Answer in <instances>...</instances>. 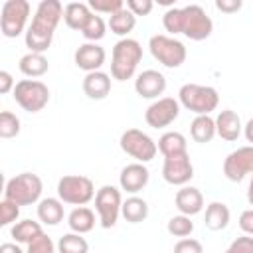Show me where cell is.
I'll return each mask as SVG.
<instances>
[{
	"label": "cell",
	"mask_w": 253,
	"mask_h": 253,
	"mask_svg": "<svg viewBox=\"0 0 253 253\" xmlns=\"http://www.w3.org/2000/svg\"><path fill=\"white\" fill-rule=\"evenodd\" d=\"M162 24L168 34H184L194 42L208 40L213 32L211 18L198 4H190L184 8H168L162 16Z\"/></svg>",
	"instance_id": "1"
},
{
	"label": "cell",
	"mask_w": 253,
	"mask_h": 253,
	"mask_svg": "<svg viewBox=\"0 0 253 253\" xmlns=\"http://www.w3.org/2000/svg\"><path fill=\"white\" fill-rule=\"evenodd\" d=\"M65 6L59 0H42L34 12L32 24L26 30V47L34 53H43L53 40V32L63 18Z\"/></svg>",
	"instance_id": "2"
},
{
	"label": "cell",
	"mask_w": 253,
	"mask_h": 253,
	"mask_svg": "<svg viewBox=\"0 0 253 253\" xmlns=\"http://www.w3.org/2000/svg\"><path fill=\"white\" fill-rule=\"evenodd\" d=\"M142 59V45L132 38H123L113 47L111 57V75L117 81H126L134 75Z\"/></svg>",
	"instance_id": "3"
},
{
	"label": "cell",
	"mask_w": 253,
	"mask_h": 253,
	"mask_svg": "<svg viewBox=\"0 0 253 253\" xmlns=\"http://www.w3.org/2000/svg\"><path fill=\"white\" fill-rule=\"evenodd\" d=\"M178 103L198 115H210L219 105V95L210 85H198V83H184L178 91Z\"/></svg>",
	"instance_id": "4"
},
{
	"label": "cell",
	"mask_w": 253,
	"mask_h": 253,
	"mask_svg": "<svg viewBox=\"0 0 253 253\" xmlns=\"http://www.w3.org/2000/svg\"><path fill=\"white\" fill-rule=\"evenodd\" d=\"M42 190H43V184L38 174L22 172L6 182L4 198L18 206H32V204L40 202Z\"/></svg>",
	"instance_id": "5"
},
{
	"label": "cell",
	"mask_w": 253,
	"mask_h": 253,
	"mask_svg": "<svg viewBox=\"0 0 253 253\" xmlns=\"http://www.w3.org/2000/svg\"><path fill=\"white\" fill-rule=\"evenodd\" d=\"M148 49L152 53V57L162 63L164 67H170V69H176L180 67L184 61H186V45L172 38V36H166V34H156L148 40Z\"/></svg>",
	"instance_id": "6"
},
{
	"label": "cell",
	"mask_w": 253,
	"mask_h": 253,
	"mask_svg": "<svg viewBox=\"0 0 253 253\" xmlns=\"http://www.w3.org/2000/svg\"><path fill=\"white\" fill-rule=\"evenodd\" d=\"M57 198L63 204L85 206L95 198L93 180L81 174H67L57 182Z\"/></svg>",
	"instance_id": "7"
},
{
	"label": "cell",
	"mask_w": 253,
	"mask_h": 253,
	"mask_svg": "<svg viewBox=\"0 0 253 253\" xmlns=\"http://www.w3.org/2000/svg\"><path fill=\"white\" fill-rule=\"evenodd\" d=\"M14 101L28 113H40L49 103V89L40 79H22L14 87Z\"/></svg>",
	"instance_id": "8"
},
{
	"label": "cell",
	"mask_w": 253,
	"mask_h": 253,
	"mask_svg": "<svg viewBox=\"0 0 253 253\" xmlns=\"http://www.w3.org/2000/svg\"><path fill=\"white\" fill-rule=\"evenodd\" d=\"M123 152H126L128 156H132L136 162H150L156 152H158V144L140 128H126L121 134L119 140Z\"/></svg>",
	"instance_id": "9"
},
{
	"label": "cell",
	"mask_w": 253,
	"mask_h": 253,
	"mask_svg": "<svg viewBox=\"0 0 253 253\" xmlns=\"http://www.w3.org/2000/svg\"><path fill=\"white\" fill-rule=\"evenodd\" d=\"M30 16L28 0H6L0 10V30L6 38H18L26 30Z\"/></svg>",
	"instance_id": "10"
},
{
	"label": "cell",
	"mask_w": 253,
	"mask_h": 253,
	"mask_svg": "<svg viewBox=\"0 0 253 253\" xmlns=\"http://www.w3.org/2000/svg\"><path fill=\"white\" fill-rule=\"evenodd\" d=\"M121 208H123V196L121 190L115 186H101L95 194V210L101 221V227L109 229L117 223L119 215H121Z\"/></svg>",
	"instance_id": "11"
},
{
	"label": "cell",
	"mask_w": 253,
	"mask_h": 253,
	"mask_svg": "<svg viewBox=\"0 0 253 253\" xmlns=\"http://www.w3.org/2000/svg\"><path fill=\"white\" fill-rule=\"evenodd\" d=\"M180 115V103L174 97H162L148 105L144 111V121L152 128H164L172 125Z\"/></svg>",
	"instance_id": "12"
},
{
	"label": "cell",
	"mask_w": 253,
	"mask_h": 253,
	"mask_svg": "<svg viewBox=\"0 0 253 253\" xmlns=\"http://www.w3.org/2000/svg\"><path fill=\"white\" fill-rule=\"evenodd\" d=\"M223 174L231 182H241L247 174H253V146H241L227 154L223 160Z\"/></svg>",
	"instance_id": "13"
},
{
	"label": "cell",
	"mask_w": 253,
	"mask_h": 253,
	"mask_svg": "<svg viewBox=\"0 0 253 253\" xmlns=\"http://www.w3.org/2000/svg\"><path fill=\"white\" fill-rule=\"evenodd\" d=\"M162 178L172 186H186L194 178V166L190 160V154H176L166 156L162 164Z\"/></svg>",
	"instance_id": "14"
},
{
	"label": "cell",
	"mask_w": 253,
	"mask_h": 253,
	"mask_svg": "<svg viewBox=\"0 0 253 253\" xmlns=\"http://www.w3.org/2000/svg\"><path fill=\"white\" fill-rule=\"evenodd\" d=\"M134 91L142 99H158L166 91V77L156 69H146L134 79Z\"/></svg>",
	"instance_id": "15"
},
{
	"label": "cell",
	"mask_w": 253,
	"mask_h": 253,
	"mask_svg": "<svg viewBox=\"0 0 253 253\" xmlns=\"http://www.w3.org/2000/svg\"><path fill=\"white\" fill-rule=\"evenodd\" d=\"M105 57H107L105 49H103L99 43H91V42L79 45V47L75 49V55H73L75 65H77L79 69L87 71V73L101 71V67H103V63H105Z\"/></svg>",
	"instance_id": "16"
},
{
	"label": "cell",
	"mask_w": 253,
	"mask_h": 253,
	"mask_svg": "<svg viewBox=\"0 0 253 253\" xmlns=\"http://www.w3.org/2000/svg\"><path fill=\"white\" fill-rule=\"evenodd\" d=\"M150 180V172L148 168L142 164V162H132V164H126L123 170H121V176H119V184H121V190L128 192V194H136L140 192Z\"/></svg>",
	"instance_id": "17"
},
{
	"label": "cell",
	"mask_w": 253,
	"mask_h": 253,
	"mask_svg": "<svg viewBox=\"0 0 253 253\" xmlns=\"http://www.w3.org/2000/svg\"><path fill=\"white\" fill-rule=\"evenodd\" d=\"M174 204H176V208H178L180 213L192 217V215H196V213H200L204 210V196H202V192L198 188L184 186V188H180L176 192Z\"/></svg>",
	"instance_id": "18"
},
{
	"label": "cell",
	"mask_w": 253,
	"mask_h": 253,
	"mask_svg": "<svg viewBox=\"0 0 253 253\" xmlns=\"http://www.w3.org/2000/svg\"><path fill=\"white\" fill-rule=\"evenodd\" d=\"M215 132L227 140V142H233L239 138V134L243 132V125H241V119L235 111L231 109H223L219 111V115L215 117Z\"/></svg>",
	"instance_id": "19"
},
{
	"label": "cell",
	"mask_w": 253,
	"mask_h": 253,
	"mask_svg": "<svg viewBox=\"0 0 253 253\" xmlns=\"http://www.w3.org/2000/svg\"><path fill=\"white\" fill-rule=\"evenodd\" d=\"M83 93L89 99L101 101L111 93V75L105 71H93L83 77Z\"/></svg>",
	"instance_id": "20"
},
{
	"label": "cell",
	"mask_w": 253,
	"mask_h": 253,
	"mask_svg": "<svg viewBox=\"0 0 253 253\" xmlns=\"http://www.w3.org/2000/svg\"><path fill=\"white\" fill-rule=\"evenodd\" d=\"M93 16V10L89 8V4L85 2H69L65 4L63 10V22L67 24V28L71 30H83L85 24L89 22V18Z\"/></svg>",
	"instance_id": "21"
},
{
	"label": "cell",
	"mask_w": 253,
	"mask_h": 253,
	"mask_svg": "<svg viewBox=\"0 0 253 253\" xmlns=\"http://www.w3.org/2000/svg\"><path fill=\"white\" fill-rule=\"evenodd\" d=\"M67 225H69V229L73 233H79V235L89 233L95 227V213H93V210L87 208V206L73 208L69 211V215H67Z\"/></svg>",
	"instance_id": "22"
},
{
	"label": "cell",
	"mask_w": 253,
	"mask_h": 253,
	"mask_svg": "<svg viewBox=\"0 0 253 253\" xmlns=\"http://www.w3.org/2000/svg\"><path fill=\"white\" fill-rule=\"evenodd\" d=\"M18 67H20V71H22L26 77L36 79V77H42V75L47 73V69H49V61H47V57H45L43 53L28 51L26 55L20 57Z\"/></svg>",
	"instance_id": "23"
},
{
	"label": "cell",
	"mask_w": 253,
	"mask_h": 253,
	"mask_svg": "<svg viewBox=\"0 0 253 253\" xmlns=\"http://www.w3.org/2000/svg\"><path fill=\"white\" fill-rule=\"evenodd\" d=\"M38 217L45 225H57L63 219V202L59 198H43L38 202Z\"/></svg>",
	"instance_id": "24"
},
{
	"label": "cell",
	"mask_w": 253,
	"mask_h": 253,
	"mask_svg": "<svg viewBox=\"0 0 253 253\" xmlns=\"http://www.w3.org/2000/svg\"><path fill=\"white\" fill-rule=\"evenodd\" d=\"M229 208L223 204V202H211L208 208H206V227L211 229V231H221L229 225Z\"/></svg>",
	"instance_id": "25"
},
{
	"label": "cell",
	"mask_w": 253,
	"mask_h": 253,
	"mask_svg": "<svg viewBox=\"0 0 253 253\" xmlns=\"http://www.w3.org/2000/svg\"><path fill=\"white\" fill-rule=\"evenodd\" d=\"M215 134H217L215 132V119H211L210 115H198V117H194V121L190 125V136L196 142L206 144Z\"/></svg>",
	"instance_id": "26"
},
{
	"label": "cell",
	"mask_w": 253,
	"mask_h": 253,
	"mask_svg": "<svg viewBox=\"0 0 253 253\" xmlns=\"http://www.w3.org/2000/svg\"><path fill=\"white\" fill-rule=\"evenodd\" d=\"M158 150L162 152V156H176V154H184L188 152V142L186 136L182 132L176 130H168L158 138Z\"/></svg>",
	"instance_id": "27"
},
{
	"label": "cell",
	"mask_w": 253,
	"mask_h": 253,
	"mask_svg": "<svg viewBox=\"0 0 253 253\" xmlns=\"http://www.w3.org/2000/svg\"><path fill=\"white\" fill-rule=\"evenodd\" d=\"M43 233L40 221H34V219H22V221H16L10 229V235L16 239V243H26L30 245L34 239H38L40 235Z\"/></svg>",
	"instance_id": "28"
},
{
	"label": "cell",
	"mask_w": 253,
	"mask_h": 253,
	"mask_svg": "<svg viewBox=\"0 0 253 253\" xmlns=\"http://www.w3.org/2000/svg\"><path fill=\"white\" fill-rule=\"evenodd\" d=\"M121 215L128 223H140V221H144L148 217V204L138 196H130V198H126L123 202Z\"/></svg>",
	"instance_id": "29"
},
{
	"label": "cell",
	"mask_w": 253,
	"mask_h": 253,
	"mask_svg": "<svg viewBox=\"0 0 253 253\" xmlns=\"http://www.w3.org/2000/svg\"><path fill=\"white\" fill-rule=\"evenodd\" d=\"M134 26H136V16H134L126 6H125L123 10H119L117 14L109 16V28H111V32L117 34V36L126 38V36L134 30Z\"/></svg>",
	"instance_id": "30"
},
{
	"label": "cell",
	"mask_w": 253,
	"mask_h": 253,
	"mask_svg": "<svg viewBox=\"0 0 253 253\" xmlns=\"http://www.w3.org/2000/svg\"><path fill=\"white\" fill-rule=\"evenodd\" d=\"M57 251L59 253H89V243L79 233L71 231V233H65L63 237H59Z\"/></svg>",
	"instance_id": "31"
},
{
	"label": "cell",
	"mask_w": 253,
	"mask_h": 253,
	"mask_svg": "<svg viewBox=\"0 0 253 253\" xmlns=\"http://www.w3.org/2000/svg\"><path fill=\"white\" fill-rule=\"evenodd\" d=\"M81 34H83V38H85L87 42L97 43L99 40L105 38V34H107V24H105V20H103L99 14L93 12V16L89 18V22H87L85 28L81 30Z\"/></svg>",
	"instance_id": "32"
},
{
	"label": "cell",
	"mask_w": 253,
	"mask_h": 253,
	"mask_svg": "<svg viewBox=\"0 0 253 253\" xmlns=\"http://www.w3.org/2000/svg\"><path fill=\"white\" fill-rule=\"evenodd\" d=\"M168 233L174 235V237H188L192 231H194V221L190 219V215H184V213H178V215H172L168 219V225H166Z\"/></svg>",
	"instance_id": "33"
},
{
	"label": "cell",
	"mask_w": 253,
	"mask_h": 253,
	"mask_svg": "<svg viewBox=\"0 0 253 253\" xmlns=\"http://www.w3.org/2000/svg\"><path fill=\"white\" fill-rule=\"evenodd\" d=\"M20 132V119L10 113V111H2L0 113V136L2 138H14Z\"/></svg>",
	"instance_id": "34"
},
{
	"label": "cell",
	"mask_w": 253,
	"mask_h": 253,
	"mask_svg": "<svg viewBox=\"0 0 253 253\" xmlns=\"http://www.w3.org/2000/svg\"><path fill=\"white\" fill-rule=\"evenodd\" d=\"M89 8L95 12V14H117L119 10L125 8V2L123 0H89Z\"/></svg>",
	"instance_id": "35"
},
{
	"label": "cell",
	"mask_w": 253,
	"mask_h": 253,
	"mask_svg": "<svg viewBox=\"0 0 253 253\" xmlns=\"http://www.w3.org/2000/svg\"><path fill=\"white\" fill-rule=\"evenodd\" d=\"M18 215H20V206L4 198V200L0 202V225H10V223H14V221L18 219Z\"/></svg>",
	"instance_id": "36"
},
{
	"label": "cell",
	"mask_w": 253,
	"mask_h": 253,
	"mask_svg": "<svg viewBox=\"0 0 253 253\" xmlns=\"http://www.w3.org/2000/svg\"><path fill=\"white\" fill-rule=\"evenodd\" d=\"M26 253H55V245H53V241H51L49 235L42 233L38 239H34L28 245V251Z\"/></svg>",
	"instance_id": "37"
},
{
	"label": "cell",
	"mask_w": 253,
	"mask_h": 253,
	"mask_svg": "<svg viewBox=\"0 0 253 253\" xmlns=\"http://www.w3.org/2000/svg\"><path fill=\"white\" fill-rule=\"evenodd\" d=\"M225 253H253V235H241L233 239Z\"/></svg>",
	"instance_id": "38"
},
{
	"label": "cell",
	"mask_w": 253,
	"mask_h": 253,
	"mask_svg": "<svg viewBox=\"0 0 253 253\" xmlns=\"http://www.w3.org/2000/svg\"><path fill=\"white\" fill-rule=\"evenodd\" d=\"M174 253H204V245L194 237H184L174 245Z\"/></svg>",
	"instance_id": "39"
},
{
	"label": "cell",
	"mask_w": 253,
	"mask_h": 253,
	"mask_svg": "<svg viewBox=\"0 0 253 253\" xmlns=\"http://www.w3.org/2000/svg\"><path fill=\"white\" fill-rule=\"evenodd\" d=\"M152 6H154L152 0H126V8L134 16H148L152 12Z\"/></svg>",
	"instance_id": "40"
},
{
	"label": "cell",
	"mask_w": 253,
	"mask_h": 253,
	"mask_svg": "<svg viewBox=\"0 0 253 253\" xmlns=\"http://www.w3.org/2000/svg\"><path fill=\"white\" fill-rule=\"evenodd\" d=\"M239 227L245 235H253V208L241 211L239 215Z\"/></svg>",
	"instance_id": "41"
},
{
	"label": "cell",
	"mask_w": 253,
	"mask_h": 253,
	"mask_svg": "<svg viewBox=\"0 0 253 253\" xmlns=\"http://www.w3.org/2000/svg\"><path fill=\"white\" fill-rule=\"evenodd\" d=\"M241 0H215V8L219 12H225V14H233L237 10H241Z\"/></svg>",
	"instance_id": "42"
},
{
	"label": "cell",
	"mask_w": 253,
	"mask_h": 253,
	"mask_svg": "<svg viewBox=\"0 0 253 253\" xmlns=\"http://www.w3.org/2000/svg\"><path fill=\"white\" fill-rule=\"evenodd\" d=\"M14 87H16V83H14L12 75H10V71L2 69V71H0V93L6 95V93H10V91H14Z\"/></svg>",
	"instance_id": "43"
},
{
	"label": "cell",
	"mask_w": 253,
	"mask_h": 253,
	"mask_svg": "<svg viewBox=\"0 0 253 253\" xmlns=\"http://www.w3.org/2000/svg\"><path fill=\"white\" fill-rule=\"evenodd\" d=\"M0 253H24V251L20 249L18 243H2L0 245Z\"/></svg>",
	"instance_id": "44"
},
{
	"label": "cell",
	"mask_w": 253,
	"mask_h": 253,
	"mask_svg": "<svg viewBox=\"0 0 253 253\" xmlns=\"http://www.w3.org/2000/svg\"><path fill=\"white\" fill-rule=\"evenodd\" d=\"M243 134H245L247 142H251V146H253V117L245 123V126H243Z\"/></svg>",
	"instance_id": "45"
},
{
	"label": "cell",
	"mask_w": 253,
	"mask_h": 253,
	"mask_svg": "<svg viewBox=\"0 0 253 253\" xmlns=\"http://www.w3.org/2000/svg\"><path fill=\"white\" fill-rule=\"evenodd\" d=\"M247 202H249V206H253V174H251L249 188H247Z\"/></svg>",
	"instance_id": "46"
}]
</instances>
